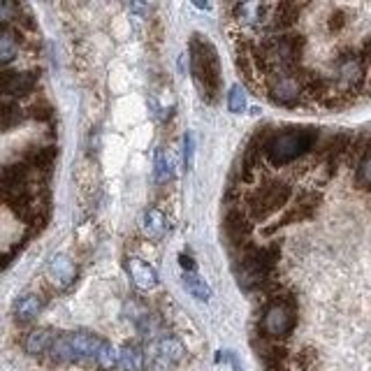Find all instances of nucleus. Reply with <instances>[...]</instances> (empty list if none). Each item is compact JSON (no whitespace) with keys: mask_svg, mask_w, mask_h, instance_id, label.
Here are the masks:
<instances>
[{"mask_svg":"<svg viewBox=\"0 0 371 371\" xmlns=\"http://www.w3.org/2000/svg\"><path fill=\"white\" fill-rule=\"evenodd\" d=\"M98 365L105 369V371H109V369H114L116 365H118V351L114 348L112 344H102V348H100V353H98Z\"/></svg>","mask_w":371,"mask_h":371,"instance_id":"obj_23","label":"nucleus"},{"mask_svg":"<svg viewBox=\"0 0 371 371\" xmlns=\"http://www.w3.org/2000/svg\"><path fill=\"white\" fill-rule=\"evenodd\" d=\"M290 197H293V186L290 184H286V181H267L246 197V214L251 216V220H265L286 207Z\"/></svg>","mask_w":371,"mask_h":371,"instance_id":"obj_5","label":"nucleus"},{"mask_svg":"<svg viewBox=\"0 0 371 371\" xmlns=\"http://www.w3.org/2000/svg\"><path fill=\"white\" fill-rule=\"evenodd\" d=\"M35 82L37 79L33 73H0V96H28L35 89Z\"/></svg>","mask_w":371,"mask_h":371,"instance_id":"obj_8","label":"nucleus"},{"mask_svg":"<svg viewBox=\"0 0 371 371\" xmlns=\"http://www.w3.org/2000/svg\"><path fill=\"white\" fill-rule=\"evenodd\" d=\"M49 276H51V281L56 283V286L65 288V286H70V283L77 279V267H75V263L68 256H56L49 263Z\"/></svg>","mask_w":371,"mask_h":371,"instance_id":"obj_11","label":"nucleus"},{"mask_svg":"<svg viewBox=\"0 0 371 371\" xmlns=\"http://www.w3.org/2000/svg\"><path fill=\"white\" fill-rule=\"evenodd\" d=\"M227 107H230L232 114H241L246 109V91L241 86H232L230 93H227Z\"/></svg>","mask_w":371,"mask_h":371,"instance_id":"obj_24","label":"nucleus"},{"mask_svg":"<svg viewBox=\"0 0 371 371\" xmlns=\"http://www.w3.org/2000/svg\"><path fill=\"white\" fill-rule=\"evenodd\" d=\"M191 70L195 84L202 91V98L214 102L220 91V63L214 44L200 33H195L191 39Z\"/></svg>","mask_w":371,"mask_h":371,"instance_id":"obj_3","label":"nucleus"},{"mask_svg":"<svg viewBox=\"0 0 371 371\" xmlns=\"http://www.w3.org/2000/svg\"><path fill=\"white\" fill-rule=\"evenodd\" d=\"M54 158H56V149L51 146H33L26 151V165L33 170H49Z\"/></svg>","mask_w":371,"mask_h":371,"instance_id":"obj_17","label":"nucleus"},{"mask_svg":"<svg viewBox=\"0 0 371 371\" xmlns=\"http://www.w3.org/2000/svg\"><path fill=\"white\" fill-rule=\"evenodd\" d=\"M181 283H184V288L195 299H200V302H209V299H211V288L207 286V283H204V279H202L200 274L184 272V276H181Z\"/></svg>","mask_w":371,"mask_h":371,"instance_id":"obj_16","label":"nucleus"},{"mask_svg":"<svg viewBox=\"0 0 371 371\" xmlns=\"http://www.w3.org/2000/svg\"><path fill=\"white\" fill-rule=\"evenodd\" d=\"M297 325V302L286 288H279L270 297L263 315H260V334L270 341H281L293 334Z\"/></svg>","mask_w":371,"mask_h":371,"instance_id":"obj_4","label":"nucleus"},{"mask_svg":"<svg viewBox=\"0 0 371 371\" xmlns=\"http://www.w3.org/2000/svg\"><path fill=\"white\" fill-rule=\"evenodd\" d=\"M304 10V5H297V3H279L274 5L272 10V19L267 23V28L272 30L274 35H283V33H290L295 28V23L299 21V12Z\"/></svg>","mask_w":371,"mask_h":371,"instance_id":"obj_7","label":"nucleus"},{"mask_svg":"<svg viewBox=\"0 0 371 371\" xmlns=\"http://www.w3.org/2000/svg\"><path fill=\"white\" fill-rule=\"evenodd\" d=\"M281 246L279 241L267 246H249L237 263V279L244 290H265L274 281V270L279 265Z\"/></svg>","mask_w":371,"mask_h":371,"instance_id":"obj_2","label":"nucleus"},{"mask_svg":"<svg viewBox=\"0 0 371 371\" xmlns=\"http://www.w3.org/2000/svg\"><path fill=\"white\" fill-rule=\"evenodd\" d=\"M17 51H19V35L10 28L0 30V65L12 63Z\"/></svg>","mask_w":371,"mask_h":371,"instance_id":"obj_18","label":"nucleus"},{"mask_svg":"<svg viewBox=\"0 0 371 371\" xmlns=\"http://www.w3.org/2000/svg\"><path fill=\"white\" fill-rule=\"evenodd\" d=\"M358 56H360V58H362V63H365V65H367V70H371V33H369L365 39H362Z\"/></svg>","mask_w":371,"mask_h":371,"instance_id":"obj_27","label":"nucleus"},{"mask_svg":"<svg viewBox=\"0 0 371 371\" xmlns=\"http://www.w3.org/2000/svg\"><path fill=\"white\" fill-rule=\"evenodd\" d=\"M151 353L158 355V358H163L165 362H170V365H177V362L184 358V344H181L177 337H163L156 341Z\"/></svg>","mask_w":371,"mask_h":371,"instance_id":"obj_12","label":"nucleus"},{"mask_svg":"<svg viewBox=\"0 0 371 371\" xmlns=\"http://www.w3.org/2000/svg\"><path fill=\"white\" fill-rule=\"evenodd\" d=\"M179 263H181V267H184L186 272H193V260L188 256H179Z\"/></svg>","mask_w":371,"mask_h":371,"instance_id":"obj_30","label":"nucleus"},{"mask_svg":"<svg viewBox=\"0 0 371 371\" xmlns=\"http://www.w3.org/2000/svg\"><path fill=\"white\" fill-rule=\"evenodd\" d=\"M70 341V351H73V360H98V353L102 348V339L91 334V332H73L68 334Z\"/></svg>","mask_w":371,"mask_h":371,"instance_id":"obj_9","label":"nucleus"},{"mask_svg":"<svg viewBox=\"0 0 371 371\" xmlns=\"http://www.w3.org/2000/svg\"><path fill=\"white\" fill-rule=\"evenodd\" d=\"M39 311H42V299L37 295H23L17 306H14V315H17L19 322H30L33 318H37Z\"/></svg>","mask_w":371,"mask_h":371,"instance_id":"obj_15","label":"nucleus"},{"mask_svg":"<svg viewBox=\"0 0 371 371\" xmlns=\"http://www.w3.org/2000/svg\"><path fill=\"white\" fill-rule=\"evenodd\" d=\"M184 153H186V170H191V165H193V137L191 135L184 137Z\"/></svg>","mask_w":371,"mask_h":371,"instance_id":"obj_28","label":"nucleus"},{"mask_svg":"<svg viewBox=\"0 0 371 371\" xmlns=\"http://www.w3.org/2000/svg\"><path fill=\"white\" fill-rule=\"evenodd\" d=\"M355 186L362 191H371V153H367L355 168Z\"/></svg>","mask_w":371,"mask_h":371,"instance_id":"obj_22","label":"nucleus"},{"mask_svg":"<svg viewBox=\"0 0 371 371\" xmlns=\"http://www.w3.org/2000/svg\"><path fill=\"white\" fill-rule=\"evenodd\" d=\"M304 68L295 75H283L276 73L265 79L267 96L279 107H297L306 100L304 98V79H302Z\"/></svg>","mask_w":371,"mask_h":371,"instance_id":"obj_6","label":"nucleus"},{"mask_svg":"<svg viewBox=\"0 0 371 371\" xmlns=\"http://www.w3.org/2000/svg\"><path fill=\"white\" fill-rule=\"evenodd\" d=\"M118 367L123 371H142V367H144V353L137 346H123L118 351Z\"/></svg>","mask_w":371,"mask_h":371,"instance_id":"obj_20","label":"nucleus"},{"mask_svg":"<svg viewBox=\"0 0 371 371\" xmlns=\"http://www.w3.org/2000/svg\"><path fill=\"white\" fill-rule=\"evenodd\" d=\"M153 165H156V181L158 184H165V181H170L172 179V175H175V170H172V161H170V156L163 151V149H158L156 151V161H153Z\"/></svg>","mask_w":371,"mask_h":371,"instance_id":"obj_21","label":"nucleus"},{"mask_svg":"<svg viewBox=\"0 0 371 371\" xmlns=\"http://www.w3.org/2000/svg\"><path fill=\"white\" fill-rule=\"evenodd\" d=\"M23 121V109L17 102H0V132L12 130Z\"/></svg>","mask_w":371,"mask_h":371,"instance_id":"obj_19","label":"nucleus"},{"mask_svg":"<svg viewBox=\"0 0 371 371\" xmlns=\"http://www.w3.org/2000/svg\"><path fill=\"white\" fill-rule=\"evenodd\" d=\"M19 17V5L17 3H0V30H5V26L10 21Z\"/></svg>","mask_w":371,"mask_h":371,"instance_id":"obj_26","label":"nucleus"},{"mask_svg":"<svg viewBox=\"0 0 371 371\" xmlns=\"http://www.w3.org/2000/svg\"><path fill=\"white\" fill-rule=\"evenodd\" d=\"M142 230L149 237V239H161L168 230V218L161 209H149L144 214V223H142Z\"/></svg>","mask_w":371,"mask_h":371,"instance_id":"obj_14","label":"nucleus"},{"mask_svg":"<svg viewBox=\"0 0 371 371\" xmlns=\"http://www.w3.org/2000/svg\"><path fill=\"white\" fill-rule=\"evenodd\" d=\"M5 265H7V258L3 256V258H0V270H3V267H5Z\"/></svg>","mask_w":371,"mask_h":371,"instance_id":"obj_31","label":"nucleus"},{"mask_svg":"<svg viewBox=\"0 0 371 371\" xmlns=\"http://www.w3.org/2000/svg\"><path fill=\"white\" fill-rule=\"evenodd\" d=\"M346 23H348V17H346V10H334L332 17H327L325 28H327L332 35H337V33H341V30L346 28Z\"/></svg>","mask_w":371,"mask_h":371,"instance_id":"obj_25","label":"nucleus"},{"mask_svg":"<svg viewBox=\"0 0 371 371\" xmlns=\"http://www.w3.org/2000/svg\"><path fill=\"white\" fill-rule=\"evenodd\" d=\"M30 112H33V116L35 118H49L51 116V109L49 107H33V109H30Z\"/></svg>","mask_w":371,"mask_h":371,"instance_id":"obj_29","label":"nucleus"},{"mask_svg":"<svg viewBox=\"0 0 371 371\" xmlns=\"http://www.w3.org/2000/svg\"><path fill=\"white\" fill-rule=\"evenodd\" d=\"M128 272H130L132 283H135L139 290H153L158 286V274L153 272V267L142 263L137 258L128 260Z\"/></svg>","mask_w":371,"mask_h":371,"instance_id":"obj_10","label":"nucleus"},{"mask_svg":"<svg viewBox=\"0 0 371 371\" xmlns=\"http://www.w3.org/2000/svg\"><path fill=\"white\" fill-rule=\"evenodd\" d=\"M58 334H54L51 329H33L26 341H23V346H26L28 353L33 355H42V353H49V348L54 346V341H56Z\"/></svg>","mask_w":371,"mask_h":371,"instance_id":"obj_13","label":"nucleus"},{"mask_svg":"<svg viewBox=\"0 0 371 371\" xmlns=\"http://www.w3.org/2000/svg\"><path fill=\"white\" fill-rule=\"evenodd\" d=\"M320 130L311 125H293V128L274 130L267 139L265 158L272 168H286L290 163H297L299 158L311 153L318 146Z\"/></svg>","mask_w":371,"mask_h":371,"instance_id":"obj_1","label":"nucleus"}]
</instances>
